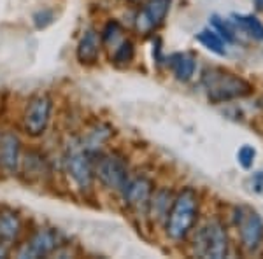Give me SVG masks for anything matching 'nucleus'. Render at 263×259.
<instances>
[{"mask_svg":"<svg viewBox=\"0 0 263 259\" xmlns=\"http://www.w3.org/2000/svg\"><path fill=\"white\" fill-rule=\"evenodd\" d=\"M60 238L51 228H37L18 250V257H44L57 252Z\"/></svg>","mask_w":263,"mask_h":259,"instance_id":"0eeeda50","label":"nucleus"},{"mask_svg":"<svg viewBox=\"0 0 263 259\" xmlns=\"http://www.w3.org/2000/svg\"><path fill=\"white\" fill-rule=\"evenodd\" d=\"M197 41L200 42L205 49H209L211 53L218 54V56H224L227 54V48H224V42L221 37L216 33L213 28H205V30L197 33Z\"/></svg>","mask_w":263,"mask_h":259,"instance_id":"a211bd4d","label":"nucleus"},{"mask_svg":"<svg viewBox=\"0 0 263 259\" xmlns=\"http://www.w3.org/2000/svg\"><path fill=\"white\" fill-rule=\"evenodd\" d=\"M23 231L21 217L11 209H0V240L14 244Z\"/></svg>","mask_w":263,"mask_h":259,"instance_id":"ddd939ff","label":"nucleus"},{"mask_svg":"<svg viewBox=\"0 0 263 259\" xmlns=\"http://www.w3.org/2000/svg\"><path fill=\"white\" fill-rule=\"evenodd\" d=\"M168 65H171V70L174 72L177 81H190L195 74V67H197V62H195V56L190 53H174L168 56Z\"/></svg>","mask_w":263,"mask_h":259,"instance_id":"2eb2a0df","label":"nucleus"},{"mask_svg":"<svg viewBox=\"0 0 263 259\" xmlns=\"http://www.w3.org/2000/svg\"><path fill=\"white\" fill-rule=\"evenodd\" d=\"M251 184H253V189L256 191V193L263 194V170H261V172L254 173L253 179H251Z\"/></svg>","mask_w":263,"mask_h":259,"instance_id":"393cba45","label":"nucleus"},{"mask_svg":"<svg viewBox=\"0 0 263 259\" xmlns=\"http://www.w3.org/2000/svg\"><path fill=\"white\" fill-rule=\"evenodd\" d=\"M198 215V194L193 188H184L174 198L171 210L165 219L167 236L176 242L186 238L193 229V224Z\"/></svg>","mask_w":263,"mask_h":259,"instance_id":"f257e3e1","label":"nucleus"},{"mask_svg":"<svg viewBox=\"0 0 263 259\" xmlns=\"http://www.w3.org/2000/svg\"><path fill=\"white\" fill-rule=\"evenodd\" d=\"M21 165V140L14 131L0 135V168L7 175H16Z\"/></svg>","mask_w":263,"mask_h":259,"instance_id":"9b49d317","label":"nucleus"},{"mask_svg":"<svg viewBox=\"0 0 263 259\" xmlns=\"http://www.w3.org/2000/svg\"><path fill=\"white\" fill-rule=\"evenodd\" d=\"M168 9H171V0H147L135 18V28L142 35L155 32L156 28L163 25Z\"/></svg>","mask_w":263,"mask_h":259,"instance_id":"1a4fd4ad","label":"nucleus"},{"mask_svg":"<svg viewBox=\"0 0 263 259\" xmlns=\"http://www.w3.org/2000/svg\"><path fill=\"white\" fill-rule=\"evenodd\" d=\"M135 56V48H134V42L132 41H123L118 44V48L114 49L111 62L114 65H128V63L134 60Z\"/></svg>","mask_w":263,"mask_h":259,"instance_id":"aec40b11","label":"nucleus"},{"mask_svg":"<svg viewBox=\"0 0 263 259\" xmlns=\"http://www.w3.org/2000/svg\"><path fill=\"white\" fill-rule=\"evenodd\" d=\"M153 191H155L153 189V182L147 177L141 175L126 181V184L123 186L120 193L130 209L141 210V209H147Z\"/></svg>","mask_w":263,"mask_h":259,"instance_id":"9d476101","label":"nucleus"},{"mask_svg":"<svg viewBox=\"0 0 263 259\" xmlns=\"http://www.w3.org/2000/svg\"><path fill=\"white\" fill-rule=\"evenodd\" d=\"M93 152L86 151L83 146H72L65 154L63 165H65L67 175L74 181L81 191H88L95 179V167H93Z\"/></svg>","mask_w":263,"mask_h":259,"instance_id":"423d86ee","label":"nucleus"},{"mask_svg":"<svg viewBox=\"0 0 263 259\" xmlns=\"http://www.w3.org/2000/svg\"><path fill=\"white\" fill-rule=\"evenodd\" d=\"M111 135H112V130L109 128L107 125H99V126H95L93 130H90V133H88L86 138L81 142V146L86 151L95 152L102 146V144L105 142V140L111 137Z\"/></svg>","mask_w":263,"mask_h":259,"instance_id":"6ab92c4d","label":"nucleus"},{"mask_svg":"<svg viewBox=\"0 0 263 259\" xmlns=\"http://www.w3.org/2000/svg\"><path fill=\"white\" fill-rule=\"evenodd\" d=\"M121 33V25L118 23L116 19H111L105 23L104 30L100 32V37H102V42H105V44H111V42L116 41V37Z\"/></svg>","mask_w":263,"mask_h":259,"instance_id":"4be33fe9","label":"nucleus"},{"mask_svg":"<svg viewBox=\"0 0 263 259\" xmlns=\"http://www.w3.org/2000/svg\"><path fill=\"white\" fill-rule=\"evenodd\" d=\"M254 158H256V149L253 146H242L237 152V160H239L240 167L242 168H251L254 163Z\"/></svg>","mask_w":263,"mask_h":259,"instance_id":"5701e85b","label":"nucleus"},{"mask_svg":"<svg viewBox=\"0 0 263 259\" xmlns=\"http://www.w3.org/2000/svg\"><path fill=\"white\" fill-rule=\"evenodd\" d=\"M95 177L102 182V186L111 191H121L126 181L130 179L128 163L118 152L102 154L99 160L93 161Z\"/></svg>","mask_w":263,"mask_h":259,"instance_id":"39448f33","label":"nucleus"},{"mask_svg":"<svg viewBox=\"0 0 263 259\" xmlns=\"http://www.w3.org/2000/svg\"><path fill=\"white\" fill-rule=\"evenodd\" d=\"M20 170H23V173L30 181L42 179L46 173H49L48 161L39 151H27L25 156H21V165Z\"/></svg>","mask_w":263,"mask_h":259,"instance_id":"4468645a","label":"nucleus"},{"mask_svg":"<svg viewBox=\"0 0 263 259\" xmlns=\"http://www.w3.org/2000/svg\"><path fill=\"white\" fill-rule=\"evenodd\" d=\"M102 51V37L100 32H97L95 28H88L83 32L81 39L78 42L76 48V58L81 65H95L100 58Z\"/></svg>","mask_w":263,"mask_h":259,"instance_id":"f8f14e48","label":"nucleus"},{"mask_svg":"<svg viewBox=\"0 0 263 259\" xmlns=\"http://www.w3.org/2000/svg\"><path fill=\"white\" fill-rule=\"evenodd\" d=\"M211 27H213V30L218 33L224 42L235 41V32H233L232 25L228 23V21H224L223 18H219V16H216V14L211 16Z\"/></svg>","mask_w":263,"mask_h":259,"instance_id":"412c9836","label":"nucleus"},{"mask_svg":"<svg viewBox=\"0 0 263 259\" xmlns=\"http://www.w3.org/2000/svg\"><path fill=\"white\" fill-rule=\"evenodd\" d=\"M202 86L211 102L221 104L235 98H242L251 93V84L239 75L223 69H205L202 72Z\"/></svg>","mask_w":263,"mask_h":259,"instance_id":"f03ea898","label":"nucleus"},{"mask_svg":"<svg viewBox=\"0 0 263 259\" xmlns=\"http://www.w3.org/2000/svg\"><path fill=\"white\" fill-rule=\"evenodd\" d=\"M7 245H9V244H7V242L0 240V259L9 256V247H7Z\"/></svg>","mask_w":263,"mask_h":259,"instance_id":"a878e982","label":"nucleus"},{"mask_svg":"<svg viewBox=\"0 0 263 259\" xmlns=\"http://www.w3.org/2000/svg\"><path fill=\"white\" fill-rule=\"evenodd\" d=\"M51 112H53V98L48 93H35L28 98L21 114V128L32 138H39L46 133Z\"/></svg>","mask_w":263,"mask_h":259,"instance_id":"7ed1b4c3","label":"nucleus"},{"mask_svg":"<svg viewBox=\"0 0 263 259\" xmlns=\"http://www.w3.org/2000/svg\"><path fill=\"white\" fill-rule=\"evenodd\" d=\"M195 254L200 257L221 259L228 254V235L219 221H207L197 229L193 238Z\"/></svg>","mask_w":263,"mask_h":259,"instance_id":"20e7f679","label":"nucleus"},{"mask_svg":"<svg viewBox=\"0 0 263 259\" xmlns=\"http://www.w3.org/2000/svg\"><path fill=\"white\" fill-rule=\"evenodd\" d=\"M232 23H235L237 27H240V30H244L249 37H253L254 41L263 42V23L256 18V16L232 14Z\"/></svg>","mask_w":263,"mask_h":259,"instance_id":"f3484780","label":"nucleus"},{"mask_svg":"<svg viewBox=\"0 0 263 259\" xmlns=\"http://www.w3.org/2000/svg\"><path fill=\"white\" fill-rule=\"evenodd\" d=\"M53 19H54V14L49 9H42L33 14V25H35L37 28H46L48 25L53 23Z\"/></svg>","mask_w":263,"mask_h":259,"instance_id":"b1692460","label":"nucleus"},{"mask_svg":"<svg viewBox=\"0 0 263 259\" xmlns=\"http://www.w3.org/2000/svg\"><path fill=\"white\" fill-rule=\"evenodd\" d=\"M237 226H239L240 231L242 245L249 252H254V250L260 249L263 242V219L260 217L258 212L240 207L237 210Z\"/></svg>","mask_w":263,"mask_h":259,"instance_id":"6e6552de","label":"nucleus"},{"mask_svg":"<svg viewBox=\"0 0 263 259\" xmlns=\"http://www.w3.org/2000/svg\"><path fill=\"white\" fill-rule=\"evenodd\" d=\"M172 202H174V198H172L171 191H167V189L153 191L147 209H149V212L153 214V217L167 219V214H168V210H171Z\"/></svg>","mask_w":263,"mask_h":259,"instance_id":"dca6fc26","label":"nucleus"}]
</instances>
